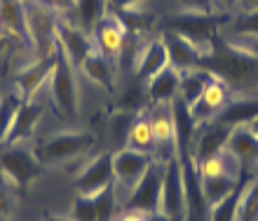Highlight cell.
Segmentation results:
<instances>
[{
    "mask_svg": "<svg viewBox=\"0 0 258 221\" xmlns=\"http://www.w3.org/2000/svg\"><path fill=\"white\" fill-rule=\"evenodd\" d=\"M0 177L12 186V191L24 193L31 184L42 174L40 160L35 158L31 148H24L21 144L17 146H0Z\"/></svg>",
    "mask_w": 258,
    "mask_h": 221,
    "instance_id": "8992f818",
    "label": "cell"
},
{
    "mask_svg": "<svg viewBox=\"0 0 258 221\" xmlns=\"http://www.w3.org/2000/svg\"><path fill=\"white\" fill-rule=\"evenodd\" d=\"M235 5H239V0H214V10H221V12H228Z\"/></svg>",
    "mask_w": 258,
    "mask_h": 221,
    "instance_id": "ab89813d",
    "label": "cell"
},
{
    "mask_svg": "<svg viewBox=\"0 0 258 221\" xmlns=\"http://www.w3.org/2000/svg\"><path fill=\"white\" fill-rule=\"evenodd\" d=\"M40 3H45V5H49V7H54L61 17L66 12H71V10H75V0H40Z\"/></svg>",
    "mask_w": 258,
    "mask_h": 221,
    "instance_id": "8d00e7d4",
    "label": "cell"
},
{
    "mask_svg": "<svg viewBox=\"0 0 258 221\" xmlns=\"http://www.w3.org/2000/svg\"><path fill=\"white\" fill-rule=\"evenodd\" d=\"M54 64H56V52L49 57H38L33 64L24 66V69L14 76V87H17V94H19L21 101L35 99L38 90H40L42 85H45V80H49V76H52Z\"/></svg>",
    "mask_w": 258,
    "mask_h": 221,
    "instance_id": "5bb4252c",
    "label": "cell"
},
{
    "mask_svg": "<svg viewBox=\"0 0 258 221\" xmlns=\"http://www.w3.org/2000/svg\"><path fill=\"white\" fill-rule=\"evenodd\" d=\"M249 127H251V132H253V134H256V137H258V118H256V120H251V123H249Z\"/></svg>",
    "mask_w": 258,
    "mask_h": 221,
    "instance_id": "bcb514c9",
    "label": "cell"
},
{
    "mask_svg": "<svg viewBox=\"0 0 258 221\" xmlns=\"http://www.w3.org/2000/svg\"><path fill=\"white\" fill-rule=\"evenodd\" d=\"M110 0H75V14L80 21V28L87 33H94L96 24L108 14Z\"/></svg>",
    "mask_w": 258,
    "mask_h": 221,
    "instance_id": "4316f807",
    "label": "cell"
},
{
    "mask_svg": "<svg viewBox=\"0 0 258 221\" xmlns=\"http://www.w3.org/2000/svg\"><path fill=\"white\" fill-rule=\"evenodd\" d=\"M153 162H155L153 153H143V151H136V148L124 146V148L113 153V172H115V181H120V184L127 188H134Z\"/></svg>",
    "mask_w": 258,
    "mask_h": 221,
    "instance_id": "7c38bea8",
    "label": "cell"
},
{
    "mask_svg": "<svg viewBox=\"0 0 258 221\" xmlns=\"http://www.w3.org/2000/svg\"><path fill=\"white\" fill-rule=\"evenodd\" d=\"M169 66V54H167V45H164L162 35L150 40L139 49V57L134 62V73L141 83H148L153 76H157L162 69Z\"/></svg>",
    "mask_w": 258,
    "mask_h": 221,
    "instance_id": "d6986e66",
    "label": "cell"
},
{
    "mask_svg": "<svg viewBox=\"0 0 258 221\" xmlns=\"http://www.w3.org/2000/svg\"><path fill=\"white\" fill-rule=\"evenodd\" d=\"M202 69L228 83L230 90L258 87V62L244 42L216 38L211 54L202 59Z\"/></svg>",
    "mask_w": 258,
    "mask_h": 221,
    "instance_id": "6da1fadb",
    "label": "cell"
},
{
    "mask_svg": "<svg viewBox=\"0 0 258 221\" xmlns=\"http://www.w3.org/2000/svg\"><path fill=\"white\" fill-rule=\"evenodd\" d=\"M24 12H26V26L31 42H33V52H38V57L54 54L59 47L56 26H59L61 14L40 0H24Z\"/></svg>",
    "mask_w": 258,
    "mask_h": 221,
    "instance_id": "5b68a950",
    "label": "cell"
},
{
    "mask_svg": "<svg viewBox=\"0 0 258 221\" xmlns=\"http://www.w3.org/2000/svg\"><path fill=\"white\" fill-rule=\"evenodd\" d=\"M40 118H42V106L38 104L35 99L21 101L12 118V127L7 132V139L3 146H17V144H21V141H26V139L33 134L35 125L40 123Z\"/></svg>",
    "mask_w": 258,
    "mask_h": 221,
    "instance_id": "7402d4cb",
    "label": "cell"
},
{
    "mask_svg": "<svg viewBox=\"0 0 258 221\" xmlns=\"http://www.w3.org/2000/svg\"><path fill=\"white\" fill-rule=\"evenodd\" d=\"M207 73H209V71H207ZM230 92L232 90L228 87V83H223L218 76L209 73V80L204 85V92L200 94V99H197L195 104L190 106V113H192V118H195V123L202 125V123L214 120V118L218 116V111L230 101Z\"/></svg>",
    "mask_w": 258,
    "mask_h": 221,
    "instance_id": "8fae6325",
    "label": "cell"
},
{
    "mask_svg": "<svg viewBox=\"0 0 258 221\" xmlns=\"http://www.w3.org/2000/svg\"><path fill=\"white\" fill-rule=\"evenodd\" d=\"M0 35H3V31H0Z\"/></svg>",
    "mask_w": 258,
    "mask_h": 221,
    "instance_id": "7dc6e473",
    "label": "cell"
},
{
    "mask_svg": "<svg viewBox=\"0 0 258 221\" xmlns=\"http://www.w3.org/2000/svg\"><path fill=\"white\" fill-rule=\"evenodd\" d=\"M230 130L232 127H225V125L216 123V120L197 125L195 141H192V155H195V162L223 153L225 144H228V137H230Z\"/></svg>",
    "mask_w": 258,
    "mask_h": 221,
    "instance_id": "e0dca14e",
    "label": "cell"
},
{
    "mask_svg": "<svg viewBox=\"0 0 258 221\" xmlns=\"http://www.w3.org/2000/svg\"><path fill=\"white\" fill-rule=\"evenodd\" d=\"M258 118V99H230L214 118L216 123L225 127H237V125H249Z\"/></svg>",
    "mask_w": 258,
    "mask_h": 221,
    "instance_id": "d4e9b609",
    "label": "cell"
},
{
    "mask_svg": "<svg viewBox=\"0 0 258 221\" xmlns=\"http://www.w3.org/2000/svg\"><path fill=\"white\" fill-rule=\"evenodd\" d=\"M225 153L235 158L239 167H256L258 165V137L251 132L249 125H237L230 130Z\"/></svg>",
    "mask_w": 258,
    "mask_h": 221,
    "instance_id": "ac0fdd59",
    "label": "cell"
},
{
    "mask_svg": "<svg viewBox=\"0 0 258 221\" xmlns=\"http://www.w3.org/2000/svg\"><path fill=\"white\" fill-rule=\"evenodd\" d=\"M0 31L10 40L19 42L24 49L33 52V42L28 35L24 0H0Z\"/></svg>",
    "mask_w": 258,
    "mask_h": 221,
    "instance_id": "2e32d148",
    "label": "cell"
},
{
    "mask_svg": "<svg viewBox=\"0 0 258 221\" xmlns=\"http://www.w3.org/2000/svg\"><path fill=\"white\" fill-rule=\"evenodd\" d=\"M239 221H258V177L246 186L242 202H239Z\"/></svg>",
    "mask_w": 258,
    "mask_h": 221,
    "instance_id": "1f68e13d",
    "label": "cell"
},
{
    "mask_svg": "<svg viewBox=\"0 0 258 221\" xmlns=\"http://www.w3.org/2000/svg\"><path fill=\"white\" fill-rule=\"evenodd\" d=\"M162 174H164V162H153L146 170L139 184L132 188L124 209H134V212H143V214H155L160 212V200H162Z\"/></svg>",
    "mask_w": 258,
    "mask_h": 221,
    "instance_id": "52a82bcc",
    "label": "cell"
},
{
    "mask_svg": "<svg viewBox=\"0 0 258 221\" xmlns=\"http://www.w3.org/2000/svg\"><path fill=\"white\" fill-rule=\"evenodd\" d=\"M56 42L75 69H80V64L96 49L94 38H89L87 31H82L80 26H73L63 17L59 19V26H56Z\"/></svg>",
    "mask_w": 258,
    "mask_h": 221,
    "instance_id": "9c48e42d",
    "label": "cell"
},
{
    "mask_svg": "<svg viewBox=\"0 0 258 221\" xmlns=\"http://www.w3.org/2000/svg\"><path fill=\"white\" fill-rule=\"evenodd\" d=\"M94 144H96V137L92 132L71 130V132H59L54 137L40 141L33 153L35 158L40 160L42 167H52V165H63L68 160L80 158Z\"/></svg>",
    "mask_w": 258,
    "mask_h": 221,
    "instance_id": "3957f363",
    "label": "cell"
},
{
    "mask_svg": "<svg viewBox=\"0 0 258 221\" xmlns=\"http://www.w3.org/2000/svg\"><path fill=\"white\" fill-rule=\"evenodd\" d=\"M73 64L61 49H56V64L49 76V99L56 108L59 118L63 120H75L78 108H80V92H78V80L73 73Z\"/></svg>",
    "mask_w": 258,
    "mask_h": 221,
    "instance_id": "277c9868",
    "label": "cell"
},
{
    "mask_svg": "<svg viewBox=\"0 0 258 221\" xmlns=\"http://www.w3.org/2000/svg\"><path fill=\"white\" fill-rule=\"evenodd\" d=\"M239 174V172H237ZM237 186V177H232V174H218V177H209V179H202V193H204V200L207 205H216L225 198V195H230Z\"/></svg>",
    "mask_w": 258,
    "mask_h": 221,
    "instance_id": "83f0119b",
    "label": "cell"
},
{
    "mask_svg": "<svg viewBox=\"0 0 258 221\" xmlns=\"http://www.w3.org/2000/svg\"><path fill=\"white\" fill-rule=\"evenodd\" d=\"M115 186L110 184L96 195H75L73 221H110L115 214Z\"/></svg>",
    "mask_w": 258,
    "mask_h": 221,
    "instance_id": "30bf717a",
    "label": "cell"
},
{
    "mask_svg": "<svg viewBox=\"0 0 258 221\" xmlns=\"http://www.w3.org/2000/svg\"><path fill=\"white\" fill-rule=\"evenodd\" d=\"M221 21H225V14H216V12H181L171 14L164 21V31L181 35L183 40H188L192 47L200 52L202 57H209L214 49V40L218 35V26Z\"/></svg>",
    "mask_w": 258,
    "mask_h": 221,
    "instance_id": "7a4b0ae2",
    "label": "cell"
},
{
    "mask_svg": "<svg viewBox=\"0 0 258 221\" xmlns=\"http://www.w3.org/2000/svg\"><path fill=\"white\" fill-rule=\"evenodd\" d=\"M146 90H148V99L155 101V104H171L174 99L178 97L181 92V73L176 69H162L157 76H153L146 83Z\"/></svg>",
    "mask_w": 258,
    "mask_h": 221,
    "instance_id": "603a6c76",
    "label": "cell"
},
{
    "mask_svg": "<svg viewBox=\"0 0 258 221\" xmlns=\"http://www.w3.org/2000/svg\"><path fill=\"white\" fill-rule=\"evenodd\" d=\"M80 71L92 83L101 85L103 90H108V92L115 90V69H113V62H110L103 52H99V49H94V52L80 64Z\"/></svg>",
    "mask_w": 258,
    "mask_h": 221,
    "instance_id": "cb8c5ba5",
    "label": "cell"
},
{
    "mask_svg": "<svg viewBox=\"0 0 258 221\" xmlns=\"http://www.w3.org/2000/svg\"><path fill=\"white\" fill-rule=\"evenodd\" d=\"M92 38H94L99 52H103L108 59H120L124 52V42H127V28H124V24L120 21V17L110 10V12L96 24Z\"/></svg>",
    "mask_w": 258,
    "mask_h": 221,
    "instance_id": "9a60e30c",
    "label": "cell"
},
{
    "mask_svg": "<svg viewBox=\"0 0 258 221\" xmlns=\"http://www.w3.org/2000/svg\"><path fill=\"white\" fill-rule=\"evenodd\" d=\"M235 31L242 35H258V10L242 14V17L235 21Z\"/></svg>",
    "mask_w": 258,
    "mask_h": 221,
    "instance_id": "e575fe53",
    "label": "cell"
},
{
    "mask_svg": "<svg viewBox=\"0 0 258 221\" xmlns=\"http://www.w3.org/2000/svg\"><path fill=\"white\" fill-rule=\"evenodd\" d=\"M244 45L251 49V54L256 57V62H258V35H249V40H246Z\"/></svg>",
    "mask_w": 258,
    "mask_h": 221,
    "instance_id": "60d3db41",
    "label": "cell"
},
{
    "mask_svg": "<svg viewBox=\"0 0 258 221\" xmlns=\"http://www.w3.org/2000/svg\"><path fill=\"white\" fill-rule=\"evenodd\" d=\"M17 209V195H14L12 186L0 177V219H10Z\"/></svg>",
    "mask_w": 258,
    "mask_h": 221,
    "instance_id": "836d02e7",
    "label": "cell"
},
{
    "mask_svg": "<svg viewBox=\"0 0 258 221\" xmlns=\"http://www.w3.org/2000/svg\"><path fill=\"white\" fill-rule=\"evenodd\" d=\"M19 104H21V99L17 92L7 94V97H0V146L5 144L7 132L12 127V118L17 113V108H19Z\"/></svg>",
    "mask_w": 258,
    "mask_h": 221,
    "instance_id": "4dcf8cb0",
    "label": "cell"
},
{
    "mask_svg": "<svg viewBox=\"0 0 258 221\" xmlns=\"http://www.w3.org/2000/svg\"><path fill=\"white\" fill-rule=\"evenodd\" d=\"M253 179H256V167H239L235 191H232L230 195H225L221 202L211 205L209 207V221H237L242 195H244L246 186H249Z\"/></svg>",
    "mask_w": 258,
    "mask_h": 221,
    "instance_id": "ffe728a7",
    "label": "cell"
},
{
    "mask_svg": "<svg viewBox=\"0 0 258 221\" xmlns=\"http://www.w3.org/2000/svg\"><path fill=\"white\" fill-rule=\"evenodd\" d=\"M146 221H178L174 216H167L164 212H155V214H146Z\"/></svg>",
    "mask_w": 258,
    "mask_h": 221,
    "instance_id": "b9f144b4",
    "label": "cell"
},
{
    "mask_svg": "<svg viewBox=\"0 0 258 221\" xmlns=\"http://www.w3.org/2000/svg\"><path fill=\"white\" fill-rule=\"evenodd\" d=\"M162 40H164V45H167V54H169V66L171 69H176L178 73L202 69L204 57L200 54L188 40H183L181 35L171 33V31H164Z\"/></svg>",
    "mask_w": 258,
    "mask_h": 221,
    "instance_id": "44dd1931",
    "label": "cell"
},
{
    "mask_svg": "<svg viewBox=\"0 0 258 221\" xmlns=\"http://www.w3.org/2000/svg\"><path fill=\"white\" fill-rule=\"evenodd\" d=\"M117 221H146V214L143 212H134V209H124V214Z\"/></svg>",
    "mask_w": 258,
    "mask_h": 221,
    "instance_id": "f35d334b",
    "label": "cell"
},
{
    "mask_svg": "<svg viewBox=\"0 0 258 221\" xmlns=\"http://www.w3.org/2000/svg\"><path fill=\"white\" fill-rule=\"evenodd\" d=\"M42 221H73V219H68V216H52V214H47Z\"/></svg>",
    "mask_w": 258,
    "mask_h": 221,
    "instance_id": "f6af8a7d",
    "label": "cell"
},
{
    "mask_svg": "<svg viewBox=\"0 0 258 221\" xmlns=\"http://www.w3.org/2000/svg\"><path fill=\"white\" fill-rule=\"evenodd\" d=\"M148 90L146 87H129L120 94L117 99V111H124V113H143V108L148 106Z\"/></svg>",
    "mask_w": 258,
    "mask_h": 221,
    "instance_id": "f546056e",
    "label": "cell"
},
{
    "mask_svg": "<svg viewBox=\"0 0 258 221\" xmlns=\"http://www.w3.org/2000/svg\"><path fill=\"white\" fill-rule=\"evenodd\" d=\"M115 181V172H113V153L101 151L92 162L85 165L78 179H75V191L78 195H96L103 188H108Z\"/></svg>",
    "mask_w": 258,
    "mask_h": 221,
    "instance_id": "ba28073f",
    "label": "cell"
},
{
    "mask_svg": "<svg viewBox=\"0 0 258 221\" xmlns=\"http://www.w3.org/2000/svg\"><path fill=\"white\" fill-rule=\"evenodd\" d=\"M239 5L244 12H253V10H258V0H239Z\"/></svg>",
    "mask_w": 258,
    "mask_h": 221,
    "instance_id": "7bdbcfd3",
    "label": "cell"
},
{
    "mask_svg": "<svg viewBox=\"0 0 258 221\" xmlns=\"http://www.w3.org/2000/svg\"><path fill=\"white\" fill-rule=\"evenodd\" d=\"M188 12H214V0H178Z\"/></svg>",
    "mask_w": 258,
    "mask_h": 221,
    "instance_id": "d590c367",
    "label": "cell"
},
{
    "mask_svg": "<svg viewBox=\"0 0 258 221\" xmlns=\"http://www.w3.org/2000/svg\"><path fill=\"white\" fill-rule=\"evenodd\" d=\"M127 146L136 148L143 153H153L155 151V132H153V118H146L143 113L134 118V123L129 127V137Z\"/></svg>",
    "mask_w": 258,
    "mask_h": 221,
    "instance_id": "484cf974",
    "label": "cell"
},
{
    "mask_svg": "<svg viewBox=\"0 0 258 221\" xmlns=\"http://www.w3.org/2000/svg\"><path fill=\"white\" fill-rule=\"evenodd\" d=\"M160 212H164L167 216H174L178 221L185 216V191H183V179H181V167H178L176 158L164 162Z\"/></svg>",
    "mask_w": 258,
    "mask_h": 221,
    "instance_id": "4fadbf2b",
    "label": "cell"
},
{
    "mask_svg": "<svg viewBox=\"0 0 258 221\" xmlns=\"http://www.w3.org/2000/svg\"><path fill=\"white\" fill-rule=\"evenodd\" d=\"M146 0H110L113 10H129V7H143Z\"/></svg>",
    "mask_w": 258,
    "mask_h": 221,
    "instance_id": "74e56055",
    "label": "cell"
},
{
    "mask_svg": "<svg viewBox=\"0 0 258 221\" xmlns=\"http://www.w3.org/2000/svg\"><path fill=\"white\" fill-rule=\"evenodd\" d=\"M207 80H209V73L204 69H195V71L181 73V92H178V97L183 99L188 106H192L197 99H200V94L204 92Z\"/></svg>",
    "mask_w": 258,
    "mask_h": 221,
    "instance_id": "f1b7e54d",
    "label": "cell"
},
{
    "mask_svg": "<svg viewBox=\"0 0 258 221\" xmlns=\"http://www.w3.org/2000/svg\"><path fill=\"white\" fill-rule=\"evenodd\" d=\"M225 151L218 153V155H211V158H204L197 162V172H200V179H209V177H218V174H228L225 170Z\"/></svg>",
    "mask_w": 258,
    "mask_h": 221,
    "instance_id": "d6a6232c",
    "label": "cell"
},
{
    "mask_svg": "<svg viewBox=\"0 0 258 221\" xmlns=\"http://www.w3.org/2000/svg\"><path fill=\"white\" fill-rule=\"evenodd\" d=\"M7 45H10V38H7V35H0V54L7 49Z\"/></svg>",
    "mask_w": 258,
    "mask_h": 221,
    "instance_id": "ee69618b",
    "label": "cell"
}]
</instances>
